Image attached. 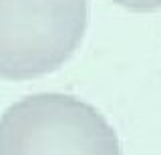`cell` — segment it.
Returning a JSON list of instances; mask_svg holds the SVG:
<instances>
[{"label": "cell", "instance_id": "6da1fadb", "mask_svg": "<svg viewBox=\"0 0 161 155\" xmlns=\"http://www.w3.org/2000/svg\"><path fill=\"white\" fill-rule=\"evenodd\" d=\"M117 2L133 10H159L161 8V0H117Z\"/></svg>", "mask_w": 161, "mask_h": 155}]
</instances>
